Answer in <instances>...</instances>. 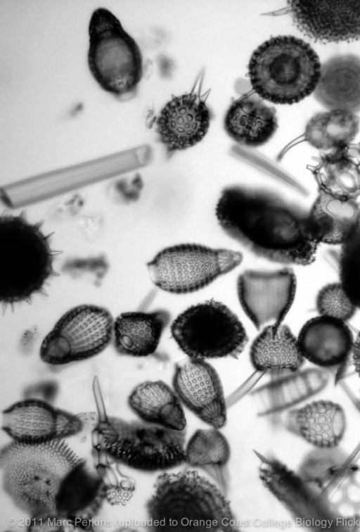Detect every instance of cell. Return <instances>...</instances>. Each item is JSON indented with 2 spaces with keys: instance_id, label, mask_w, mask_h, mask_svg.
Returning <instances> with one entry per match:
<instances>
[{
  "instance_id": "cell-1",
  "label": "cell",
  "mask_w": 360,
  "mask_h": 532,
  "mask_svg": "<svg viewBox=\"0 0 360 532\" xmlns=\"http://www.w3.org/2000/svg\"><path fill=\"white\" fill-rule=\"evenodd\" d=\"M0 469L5 493L31 519L79 526L94 517L105 500L101 477L63 440L12 441L1 450Z\"/></svg>"
},
{
  "instance_id": "cell-2",
  "label": "cell",
  "mask_w": 360,
  "mask_h": 532,
  "mask_svg": "<svg viewBox=\"0 0 360 532\" xmlns=\"http://www.w3.org/2000/svg\"><path fill=\"white\" fill-rule=\"evenodd\" d=\"M215 211L222 230L257 256L286 265L314 262L319 244L309 235L305 216L270 191L226 187Z\"/></svg>"
},
{
  "instance_id": "cell-3",
  "label": "cell",
  "mask_w": 360,
  "mask_h": 532,
  "mask_svg": "<svg viewBox=\"0 0 360 532\" xmlns=\"http://www.w3.org/2000/svg\"><path fill=\"white\" fill-rule=\"evenodd\" d=\"M156 531H237L230 502L222 490L196 470L163 472L146 505Z\"/></svg>"
},
{
  "instance_id": "cell-4",
  "label": "cell",
  "mask_w": 360,
  "mask_h": 532,
  "mask_svg": "<svg viewBox=\"0 0 360 532\" xmlns=\"http://www.w3.org/2000/svg\"><path fill=\"white\" fill-rule=\"evenodd\" d=\"M94 389L98 409L92 432L94 450L111 462L143 472L166 471L185 463L186 429L108 416L97 380Z\"/></svg>"
},
{
  "instance_id": "cell-5",
  "label": "cell",
  "mask_w": 360,
  "mask_h": 532,
  "mask_svg": "<svg viewBox=\"0 0 360 532\" xmlns=\"http://www.w3.org/2000/svg\"><path fill=\"white\" fill-rule=\"evenodd\" d=\"M43 221L30 222L25 213L0 217V301L14 305L40 293L54 270L53 233L45 234Z\"/></svg>"
},
{
  "instance_id": "cell-6",
  "label": "cell",
  "mask_w": 360,
  "mask_h": 532,
  "mask_svg": "<svg viewBox=\"0 0 360 532\" xmlns=\"http://www.w3.org/2000/svg\"><path fill=\"white\" fill-rule=\"evenodd\" d=\"M321 65L308 43L294 36H277L253 52L248 75L259 97L274 103L290 105L314 92Z\"/></svg>"
},
{
  "instance_id": "cell-7",
  "label": "cell",
  "mask_w": 360,
  "mask_h": 532,
  "mask_svg": "<svg viewBox=\"0 0 360 532\" xmlns=\"http://www.w3.org/2000/svg\"><path fill=\"white\" fill-rule=\"evenodd\" d=\"M87 63L105 92L119 101L134 97L143 77V58L136 40L109 10L94 11L89 24Z\"/></svg>"
},
{
  "instance_id": "cell-8",
  "label": "cell",
  "mask_w": 360,
  "mask_h": 532,
  "mask_svg": "<svg viewBox=\"0 0 360 532\" xmlns=\"http://www.w3.org/2000/svg\"><path fill=\"white\" fill-rule=\"evenodd\" d=\"M172 336L188 357L207 360L238 357L248 343L246 331L235 313L221 302L209 300L179 314Z\"/></svg>"
},
{
  "instance_id": "cell-9",
  "label": "cell",
  "mask_w": 360,
  "mask_h": 532,
  "mask_svg": "<svg viewBox=\"0 0 360 532\" xmlns=\"http://www.w3.org/2000/svg\"><path fill=\"white\" fill-rule=\"evenodd\" d=\"M240 252L183 243L160 251L146 266L152 282L176 294L197 291L240 264Z\"/></svg>"
},
{
  "instance_id": "cell-10",
  "label": "cell",
  "mask_w": 360,
  "mask_h": 532,
  "mask_svg": "<svg viewBox=\"0 0 360 532\" xmlns=\"http://www.w3.org/2000/svg\"><path fill=\"white\" fill-rule=\"evenodd\" d=\"M114 318L106 308L82 304L66 311L43 338L41 361L52 366L91 359L112 342Z\"/></svg>"
},
{
  "instance_id": "cell-11",
  "label": "cell",
  "mask_w": 360,
  "mask_h": 532,
  "mask_svg": "<svg viewBox=\"0 0 360 532\" xmlns=\"http://www.w3.org/2000/svg\"><path fill=\"white\" fill-rule=\"evenodd\" d=\"M296 277L290 268L248 270L240 274L237 293L240 305L254 326L262 329L282 324L295 296Z\"/></svg>"
},
{
  "instance_id": "cell-12",
  "label": "cell",
  "mask_w": 360,
  "mask_h": 532,
  "mask_svg": "<svg viewBox=\"0 0 360 532\" xmlns=\"http://www.w3.org/2000/svg\"><path fill=\"white\" fill-rule=\"evenodd\" d=\"M1 426L12 441L41 444L75 436L83 430L84 424L79 414L39 398H27L3 411Z\"/></svg>"
},
{
  "instance_id": "cell-13",
  "label": "cell",
  "mask_w": 360,
  "mask_h": 532,
  "mask_svg": "<svg viewBox=\"0 0 360 532\" xmlns=\"http://www.w3.org/2000/svg\"><path fill=\"white\" fill-rule=\"evenodd\" d=\"M172 388L184 407L208 426L221 429L227 407L220 378L205 360L186 357L174 367Z\"/></svg>"
},
{
  "instance_id": "cell-14",
  "label": "cell",
  "mask_w": 360,
  "mask_h": 532,
  "mask_svg": "<svg viewBox=\"0 0 360 532\" xmlns=\"http://www.w3.org/2000/svg\"><path fill=\"white\" fill-rule=\"evenodd\" d=\"M297 27L320 43L360 40V1H288Z\"/></svg>"
},
{
  "instance_id": "cell-15",
  "label": "cell",
  "mask_w": 360,
  "mask_h": 532,
  "mask_svg": "<svg viewBox=\"0 0 360 532\" xmlns=\"http://www.w3.org/2000/svg\"><path fill=\"white\" fill-rule=\"evenodd\" d=\"M211 114L205 102L193 93L173 96L155 120V132L167 153L185 150L206 135Z\"/></svg>"
},
{
  "instance_id": "cell-16",
  "label": "cell",
  "mask_w": 360,
  "mask_h": 532,
  "mask_svg": "<svg viewBox=\"0 0 360 532\" xmlns=\"http://www.w3.org/2000/svg\"><path fill=\"white\" fill-rule=\"evenodd\" d=\"M297 341L304 360L320 367L331 369L347 361L354 338L345 322L319 315L302 326Z\"/></svg>"
},
{
  "instance_id": "cell-17",
  "label": "cell",
  "mask_w": 360,
  "mask_h": 532,
  "mask_svg": "<svg viewBox=\"0 0 360 532\" xmlns=\"http://www.w3.org/2000/svg\"><path fill=\"white\" fill-rule=\"evenodd\" d=\"M283 424L288 431L309 444L319 448H333L343 438L347 420L339 404L320 400L289 411Z\"/></svg>"
},
{
  "instance_id": "cell-18",
  "label": "cell",
  "mask_w": 360,
  "mask_h": 532,
  "mask_svg": "<svg viewBox=\"0 0 360 532\" xmlns=\"http://www.w3.org/2000/svg\"><path fill=\"white\" fill-rule=\"evenodd\" d=\"M318 191L305 216L307 231L319 244L343 245L360 227V202Z\"/></svg>"
},
{
  "instance_id": "cell-19",
  "label": "cell",
  "mask_w": 360,
  "mask_h": 532,
  "mask_svg": "<svg viewBox=\"0 0 360 532\" xmlns=\"http://www.w3.org/2000/svg\"><path fill=\"white\" fill-rule=\"evenodd\" d=\"M316 101L330 110L360 111V57L338 55L322 65L314 92Z\"/></svg>"
},
{
  "instance_id": "cell-20",
  "label": "cell",
  "mask_w": 360,
  "mask_h": 532,
  "mask_svg": "<svg viewBox=\"0 0 360 532\" xmlns=\"http://www.w3.org/2000/svg\"><path fill=\"white\" fill-rule=\"evenodd\" d=\"M169 320V313L163 310L120 313L113 322L112 343L115 352L133 357L152 355Z\"/></svg>"
},
{
  "instance_id": "cell-21",
  "label": "cell",
  "mask_w": 360,
  "mask_h": 532,
  "mask_svg": "<svg viewBox=\"0 0 360 532\" xmlns=\"http://www.w3.org/2000/svg\"><path fill=\"white\" fill-rule=\"evenodd\" d=\"M250 357L256 370L272 376L294 373L305 360L297 338L283 324L267 325L261 329L252 343Z\"/></svg>"
},
{
  "instance_id": "cell-22",
  "label": "cell",
  "mask_w": 360,
  "mask_h": 532,
  "mask_svg": "<svg viewBox=\"0 0 360 532\" xmlns=\"http://www.w3.org/2000/svg\"><path fill=\"white\" fill-rule=\"evenodd\" d=\"M311 172L318 191L359 201L360 144L351 143L323 154Z\"/></svg>"
},
{
  "instance_id": "cell-23",
  "label": "cell",
  "mask_w": 360,
  "mask_h": 532,
  "mask_svg": "<svg viewBox=\"0 0 360 532\" xmlns=\"http://www.w3.org/2000/svg\"><path fill=\"white\" fill-rule=\"evenodd\" d=\"M224 127L237 143L248 147L260 146L269 141L278 128L276 110L259 98L246 95L231 104Z\"/></svg>"
},
{
  "instance_id": "cell-24",
  "label": "cell",
  "mask_w": 360,
  "mask_h": 532,
  "mask_svg": "<svg viewBox=\"0 0 360 532\" xmlns=\"http://www.w3.org/2000/svg\"><path fill=\"white\" fill-rule=\"evenodd\" d=\"M128 405L141 421L179 431L186 429L184 405L173 388L162 381L138 384L128 397Z\"/></svg>"
},
{
  "instance_id": "cell-25",
  "label": "cell",
  "mask_w": 360,
  "mask_h": 532,
  "mask_svg": "<svg viewBox=\"0 0 360 532\" xmlns=\"http://www.w3.org/2000/svg\"><path fill=\"white\" fill-rule=\"evenodd\" d=\"M230 457L229 443L217 428L196 430L185 446V463L207 473L225 494Z\"/></svg>"
},
{
  "instance_id": "cell-26",
  "label": "cell",
  "mask_w": 360,
  "mask_h": 532,
  "mask_svg": "<svg viewBox=\"0 0 360 532\" xmlns=\"http://www.w3.org/2000/svg\"><path fill=\"white\" fill-rule=\"evenodd\" d=\"M360 119L344 110L319 113L307 122L304 140L320 150H330L349 144L359 130Z\"/></svg>"
},
{
  "instance_id": "cell-27",
  "label": "cell",
  "mask_w": 360,
  "mask_h": 532,
  "mask_svg": "<svg viewBox=\"0 0 360 532\" xmlns=\"http://www.w3.org/2000/svg\"><path fill=\"white\" fill-rule=\"evenodd\" d=\"M339 258V276L347 295L360 309V227L343 245Z\"/></svg>"
},
{
  "instance_id": "cell-28",
  "label": "cell",
  "mask_w": 360,
  "mask_h": 532,
  "mask_svg": "<svg viewBox=\"0 0 360 532\" xmlns=\"http://www.w3.org/2000/svg\"><path fill=\"white\" fill-rule=\"evenodd\" d=\"M316 305L320 315L347 322L354 315L356 308L349 299L340 282L323 286L318 293Z\"/></svg>"
},
{
  "instance_id": "cell-29",
  "label": "cell",
  "mask_w": 360,
  "mask_h": 532,
  "mask_svg": "<svg viewBox=\"0 0 360 532\" xmlns=\"http://www.w3.org/2000/svg\"><path fill=\"white\" fill-rule=\"evenodd\" d=\"M352 356L355 372L360 377V331L354 339Z\"/></svg>"
}]
</instances>
